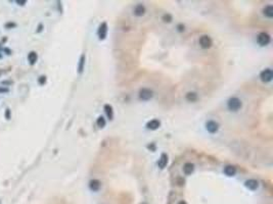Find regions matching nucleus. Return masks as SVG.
Returning <instances> with one entry per match:
<instances>
[{"label":"nucleus","mask_w":273,"mask_h":204,"mask_svg":"<svg viewBox=\"0 0 273 204\" xmlns=\"http://www.w3.org/2000/svg\"><path fill=\"white\" fill-rule=\"evenodd\" d=\"M9 92V89L5 86H0V94H5Z\"/></svg>","instance_id":"obj_24"},{"label":"nucleus","mask_w":273,"mask_h":204,"mask_svg":"<svg viewBox=\"0 0 273 204\" xmlns=\"http://www.w3.org/2000/svg\"><path fill=\"white\" fill-rule=\"evenodd\" d=\"M193 170H194V165L192 163H190V162H187V163L184 164L183 172H184V174H185L186 176H188V175H191L192 172H193Z\"/></svg>","instance_id":"obj_11"},{"label":"nucleus","mask_w":273,"mask_h":204,"mask_svg":"<svg viewBox=\"0 0 273 204\" xmlns=\"http://www.w3.org/2000/svg\"><path fill=\"white\" fill-rule=\"evenodd\" d=\"M104 111H105V113H107V117H109V119H113V117H114L113 107H111V105H109V104L104 105Z\"/></svg>","instance_id":"obj_16"},{"label":"nucleus","mask_w":273,"mask_h":204,"mask_svg":"<svg viewBox=\"0 0 273 204\" xmlns=\"http://www.w3.org/2000/svg\"><path fill=\"white\" fill-rule=\"evenodd\" d=\"M0 204H1V201H0Z\"/></svg>","instance_id":"obj_32"},{"label":"nucleus","mask_w":273,"mask_h":204,"mask_svg":"<svg viewBox=\"0 0 273 204\" xmlns=\"http://www.w3.org/2000/svg\"><path fill=\"white\" fill-rule=\"evenodd\" d=\"M107 22H102L98 29L99 39H100V40H103V39L107 37Z\"/></svg>","instance_id":"obj_6"},{"label":"nucleus","mask_w":273,"mask_h":204,"mask_svg":"<svg viewBox=\"0 0 273 204\" xmlns=\"http://www.w3.org/2000/svg\"><path fill=\"white\" fill-rule=\"evenodd\" d=\"M13 84V81H11V80H6V81H2L1 82V85H6V86H10V85H12Z\"/></svg>","instance_id":"obj_25"},{"label":"nucleus","mask_w":273,"mask_h":204,"mask_svg":"<svg viewBox=\"0 0 273 204\" xmlns=\"http://www.w3.org/2000/svg\"><path fill=\"white\" fill-rule=\"evenodd\" d=\"M263 12H264V14L267 16V18H272V16H273V8H272L271 5H267V6H266V7L263 9Z\"/></svg>","instance_id":"obj_17"},{"label":"nucleus","mask_w":273,"mask_h":204,"mask_svg":"<svg viewBox=\"0 0 273 204\" xmlns=\"http://www.w3.org/2000/svg\"><path fill=\"white\" fill-rule=\"evenodd\" d=\"M167 163H168V156H167V154L163 153L158 161V165L160 168H164L167 165Z\"/></svg>","instance_id":"obj_8"},{"label":"nucleus","mask_w":273,"mask_h":204,"mask_svg":"<svg viewBox=\"0 0 273 204\" xmlns=\"http://www.w3.org/2000/svg\"><path fill=\"white\" fill-rule=\"evenodd\" d=\"M224 172L226 176H229V177H232L234 176L235 174H236V168H234V166L232 165H227L226 168H224Z\"/></svg>","instance_id":"obj_14"},{"label":"nucleus","mask_w":273,"mask_h":204,"mask_svg":"<svg viewBox=\"0 0 273 204\" xmlns=\"http://www.w3.org/2000/svg\"><path fill=\"white\" fill-rule=\"evenodd\" d=\"M42 28H43V26L42 25H39V27H38V30H37V32H40V31H42Z\"/></svg>","instance_id":"obj_28"},{"label":"nucleus","mask_w":273,"mask_h":204,"mask_svg":"<svg viewBox=\"0 0 273 204\" xmlns=\"http://www.w3.org/2000/svg\"><path fill=\"white\" fill-rule=\"evenodd\" d=\"M200 45L202 48L204 49H207V48H210L211 45H212V39L210 38L209 36H202L200 38Z\"/></svg>","instance_id":"obj_4"},{"label":"nucleus","mask_w":273,"mask_h":204,"mask_svg":"<svg viewBox=\"0 0 273 204\" xmlns=\"http://www.w3.org/2000/svg\"><path fill=\"white\" fill-rule=\"evenodd\" d=\"M1 58H2V54L0 53V59H1Z\"/></svg>","instance_id":"obj_30"},{"label":"nucleus","mask_w":273,"mask_h":204,"mask_svg":"<svg viewBox=\"0 0 273 204\" xmlns=\"http://www.w3.org/2000/svg\"><path fill=\"white\" fill-rule=\"evenodd\" d=\"M4 116H5V118L7 119V121H9V119L11 118V110H10L9 108H6V109H5V113H4Z\"/></svg>","instance_id":"obj_22"},{"label":"nucleus","mask_w":273,"mask_h":204,"mask_svg":"<svg viewBox=\"0 0 273 204\" xmlns=\"http://www.w3.org/2000/svg\"><path fill=\"white\" fill-rule=\"evenodd\" d=\"M152 97V91L147 88H143L139 92V98L142 100H150Z\"/></svg>","instance_id":"obj_5"},{"label":"nucleus","mask_w":273,"mask_h":204,"mask_svg":"<svg viewBox=\"0 0 273 204\" xmlns=\"http://www.w3.org/2000/svg\"><path fill=\"white\" fill-rule=\"evenodd\" d=\"M89 187L92 191H98L100 188V182L98 180H92L89 184Z\"/></svg>","instance_id":"obj_15"},{"label":"nucleus","mask_w":273,"mask_h":204,"mask_svg":"<svg viewBox=\"0 0 273 204\" xmlns=\"http://www.w3.org/2000/svg\"><path fill=\"white\" fill-rule=\"evenodd\" d=\"M96 123H97V125H98L99 128H103L105 125V119L103 118L102 116H99L98 118H97Z\"/></svg>","instance_id":"obj_20"},{"label":"nucleus","mask_w":273,"mask_h":204,"mask_svg":"<svg viewBox=\"0 0 273 204\" xmlns=\"http://www.w3.org/2000/svg\"><path fill=\"white\" fill-rule=\"evenodd\" d=\"M84 63H85V56H84V55H82L81 58H80L79 65H78V72H79V74H81L82 72H83V69H84Z\"/></svg>","instance_id":"obj_19"},{"label":"nucleus","mask_w":273,"mask_h":204,"mask_svg":"<svg viewBox=\"0 0 273 204\" xmlns=\"http://www.w3.org/2000/svg\"><path fill=\"white\" fill-rule=\"evenodd\" d=\"M272 77H273V74H272L271 69H264V71L260 74V78H261L262 82H264V83H268V82H270L272 80Z\"/></svg>","instance_id":"obj_2"},{"label":"nucleus","mask_w":273,"mask_h":204,"mask_svg":"<svg viewBox=\"0 0 273 204\" xmlns=\"http://www.w3.org/2000/svg\"><path fill=\"white\" fill-rule=\"evenodd\" d=\"M245 187H247L248 189H250V190H256V189L259 187V183L257 182L256 180H249L245 182Z\"/></svg>","instance_id":"obj_9"},{"label":"nucleus","mask_w":273,"mask_h":204,"mask_svg":"<svg viewBox=\"0 0 273 204\" xmlns=\"http://www.w3.org/2000/svg\"><path fill=\"white\" fill-rule=\"evenodd\" d=\"M47 81V78L45 77V76H40L38 79V83L40 84V85H44L45 83H46Z\"/></svg>","instance_id":"obj_23"},{"label":"nucleus","mask_w":273,"mask_h":204,"mask_svg":"<svg viewBox=\"0 0 273 204\" xmlns=\"http://www.w3.org/2000/svg\"><path fill=\"white\" fill-rule=\"evenodd\" d=\"M0 50H2V47H1V44H0Z\"/></svg>","instance_id":"obj_31"},{"label":"nucleus","mask_w":273,"mask_h":204,"mask_svg":"<svg viewBox=\"0 0 273 204\" xmlns=\"http://www.w3.org/2000/svg\"><path fill=\"white\" fill-rule=\"evenodd\" d=\"M16 27V24L14 22H8L4 24V28L5 29H14Z\"/></svg>","instance_id":"obj_21"},{"label":"nucleus","mask_w":273,"mask_h":204,"mask_svg":"<svg viewBox=\"0 0 273 204\" xmlns=\"http://www.w3.org/2000/svg\"><path fill=\"white\" fill-rule=\"evenodd\" d=\"M178 204H187V203H186L185 201H180V202H179Z\"/></svg>","instance_id":"obj_29"},{"label":"nucleus","mask_w":273,"mask_h":204,"mask_svg":"<svg viewBox=\"0 0 273 204\" xmlns=\"http://www.w3.org/2000/svg\"><path fill=\"white\" fill-rule=\"evenodd\" d=\"M160 125H161L160 121H158V119H152V121H148L147 125H146V127L150 130H157Z\"/></svg>","instance_id":"obj_13"},{"label":"nucleus","mask_w":273,"mask_h":204,"mask_svg":"<svg viewBox=\"0 0 273 204\" xmlns=\"http://www.w3.org/2000/svg\"><path fill=\"white\" fill-rule=\"evenodd\" d=\"M206 127H207V130H208V132H210V133H212V134L216 133V132L218 131V129H219V125L216 123V121H208V123H207V125H206Z\"/></svg>","instance_id":"obj_7"},{"label":"nucleus","mask_w":273,"mask_h":204,"mask_svg":"<svg viewBox=\"0 0 273 204\" xmlns=\"http://www.w3.org/2000/svg\"><path fill=\"white\" fill-rule=\"evenodd\" d=\"M227 106L230 110L232 111H236L238 110L239 108L241 107V101L236 97H232L228 100V103H227Z\"/></svg>","instance_id":"obj_1"},{"label":"nucleus","mask_w":273,"mask_h":204,"mask_svg":"<svg viewBox=\"0 0 273 204\" xmlns=\"http://www.w3.org/2000/svg\"><path fill=\"white\" fill-rule=\"evenodd\" d=\"M38 60V54H37L35 51H31L30 53L28 54V61L31 65L35 64L36 61Z\"/></svg>","instance_id":"obj_10"},{"label":"nucleus","mask_w":273,"mask_h":204,"mask_svg":"<svg viewBox=\"0 0 273 204\" xmlns=\"http://www.w3.org/2000/svg\"><path fill=\"white\" fill-rule=\"evenodd\" d=\"M186 99H187L188 101H190V102H193V101H195V100L198 99V95H196L194 92H189V93L186 94Z\"/></svg>","instance_id":"obj_18"},{"label":"nucleus","mask_w":273,"mask_h":204,"mask_svg":"<svg viewBox=\"0 0 273 204\" xmlns=\"http://www.w3.org/2000/svg\"><path fill=\"white\" fill-rule=\"evenodd\" d=\"M144 12H145V8H144V6L142 5V4H138V5H136L135 8H134V14L137 16L143 15Z\"/></svg>","instance_id":"obj_12"},{"label":"nucleus","mask_w":273,"mask_h":204,"mask_svg":"<svg viewBox=\"0 0 273 204\" xmlns=\"http://www.w3.org/2000/svg\"><path fill=\"white\" fill-rule=\"evenodd\" d=\"M3 51H4V52H6V54H11V50H10V49H8L7 47L3 48Z\"/></svg>","instance_id":"obj_27"},{"label":"nucleus","mask_w":273,"mask_h":204,"mask_svg":"<svg viewBox=\"0 0 273 204\" xmlns=\"http://www.w3.org/2000/svg\"><path fill=\"white\" fill-rule=\"evenodd\" d=\"M16 3L18 4V5H20V6H23V5H25V4L27 3V1H26V0H22V1H20V0H16Z\"/></svg>","instance_id":"obj_26"},{"label":"nucleus","mask_w":273,"mask_h":204,"mask_svg":"<svg viewBox=\"0 0 273 204\" xmlns=\"http://www.w3.org/2000/svg\"><path fill=\"white\" fill-rule=\"evenodd\" d=\"M258 43H259L261 46H265V45L269 44L270 42V36L267 34V33H260L258 35Z\"/></svg>","instance_id":"obj_3"}]
</instances>
